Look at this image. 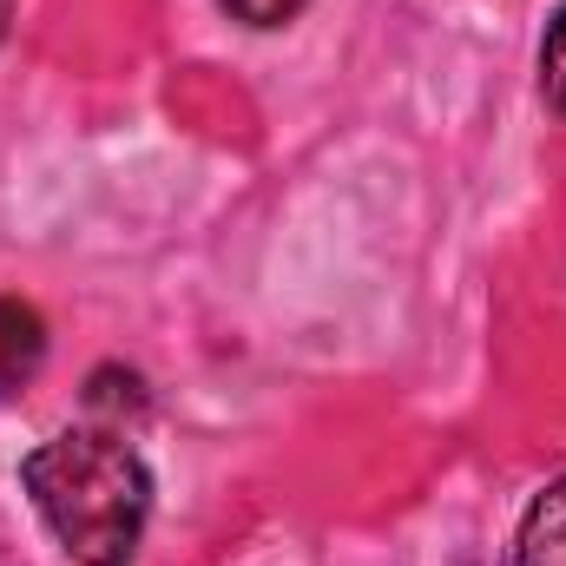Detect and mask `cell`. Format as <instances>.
I'll return each instance as SVG.
<instances>
[{"label":"cell","instance_id":"obj_1","mask_svg":"<svg viewBox=\"0 0 566 566\" xmlns=\"http://www.w3.org/2000/svg\"><path fill=\"white\" fill-rule=\"evenodd\" d=\"M20 481L80 566H133L151 514V474L119 428H60L20 461Z\"/></svg>","mask_w":566,"mask_h":566},{"label":"cell","instance_id":"obj_2","mask_svg":"<svg viewBox=\"0 0 566 566\" xmlns=\"http://www.w3.org/2000/svg\"><path fill=\"white\" fill-rule=\"evenodd\" d=\"M514 566H566V474L541 488V501L521 521V554Z\"/></svg>","mask_w":566,"mask_h":566},{"label":"cell","instance_id":"obj_3","mask_svg":"<svg viewBox=\"0 0 566 566\" xmlns=\"http://www.w3.org/2000/svg\"><path fill=\"white\" fill-rule=\"evenodd\" d=\"M46 349V329H40V310L20 303V296H0V389H13L20 376H33Z\"/></svg>","mask_w":566,"mask_h":566},{"label":"cell","instance_id":"obj_4","mask_svg":"<svg viewBox=\"0 0 566 566\" xmlns=\"http://www.w3.org/2000/svg\"><path fill=\"white\" fill-rule=\"evenodd\" d=\"M541 99L566 119V7L554 13V27L541 40Z\"/></svg>","mask_w":566,"mask_h":566},{"label":"cell","instance_id":"obj_5","mask_svg":"<svg viewBox=\"0 0 566 566\" xmlns=\"http://www.w3.org/2000/svg\"><path fill=\"white\" fill-rule=\"evenodd\" d=\"M224 7H231V20H244V27H283V20L303 13V0H224Z\"/></svg>","mask_w":566,"mask_h":566},{"label":"cell","instance_id":"obj_6","mask_svg":"<svg viewBox=\"0 0 566 566\" xmlns=\"http://www.w3.org/2000/svg\"><path fill=\"white\" fill-rule=\"evenodd\" d=\"M7 20H13V0H0V33H7Z\"/></svg>","mask_w":566,"mask_h":566}]
</instances>
